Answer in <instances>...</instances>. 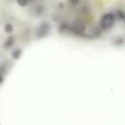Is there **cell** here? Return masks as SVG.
<instances>
[{"label":"cell","instance_id":"6da1fadb","mask_svg":"<svg viewBox=\"0 0 125 125\" xmlns=\"http://www.w3.org/2000/svg\"><path fill=\"white\" fill-rule=\"evenodd\" d=\"M115 22V14L114 13H105L100 20V26L102 29H110Z\"/></svg>","mask_w":125,"mask_h":125},{"label":"cell","instance_id":"7a4b0ae2","mask_svg":"<svg viewBox=\"0 0 125 125\" xmlns=\"http://www.w3.org/2000/svg\"><path fill=\"white\" fill-rule=\"evenodd\" d=\"M50 30H51L50 23H48V22H42L36 30V36L39 37V39L46 36V35L48 34V32H50Z\"/></svg>","mask_w":125,"mask_h":125},{"label":"cell","instance_id":"3957f363","mask_svg":"<svg viewBox=\"0 0 125 125\" xmlns=\"http://www.w3.org/2000/svg\"><path fill=\"white\" fill-rule=\"evenodd\" d=\"M71 30L76 33V34H82L84 32V26L80 23H76L71 26Z\"/></svg>","mask_w":125,"mask_h":125},{"label":"cell","instance_id":"277c9868","mask_svg":"<svg viewBox=\"0 0 125 125\" xmlns=\"http://www.w3.org/2000/svg\"><path fill=\"white\" fill-rule=\"evenodd\" d=\"M13 42H14V37L13 36H9L8 39L6 40V42H4V44H3V47L6 48H10L11 46L13 45Z\"/></svg>","mask_w":125,"mask_h":125},{"label":"cell","instance_id":"5b68a950","mask_svg":"<svg viewBox=\"0 0 125 125\" xmlns=\"http://www.w3.org/2000/svg\"><path fill=\"white\" fill-rule=\"evenodd\" d=\"M21 53H22L21 48H15V50L13 51V53H12V57L14 59H19L20 56H21Z\"/></svg>","mask_w":125,"mask_h":125},{"label":"cell","instance_id":"8992f818","mask_svg":"<svg viewBox=\"0 0 125 125\" xmlns=\"http://www.w3.org/2000/svg\"><path fill=\"white\" fill-rule=\"evenodd\" d=\"M13 31V25L11 23H7L4 25V32L6 33H11Z\"/></svg>","mask_w":125,"mask_h":125},{"label":"cell","instance_id":"52a82bcc","mask_svg":"<svg viewBox=\"0 0 125 125\" xmlns=\"http://www.w3.org/2000/svg\"><path fill=\"white\" fill-rule=\"evenodd\" d=\"M18 1V4L21 7H26L29 3V0H17Z\"/></svg>","mask_w":125,"mask_h":125},{"label":"cell","instance_id":"ba28073f","mask_svg":"<svg viewBox=\"0 0 125 125\" xmlns=\"http://www.w3.org/2000/svg\"><path fill=\"white\" fill-rule=\"evenodd\" d=\"M69 2H70L71 4H78L80 2V0H69Z\"/></svg>","mask_w":125,"mask_h":125}]
</instances>
